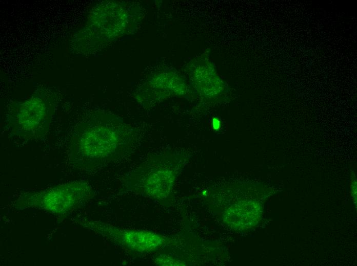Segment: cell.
<instances>
[{
  "instance_id": "1",
  "label": "cell",
  "mask_w": 357,
  "mask_h": 266,
  "mask_svg": "<svg viewBox=\"0 0 357 266\" xmlns=\"http://www.w3.org/2000/svg\"><path fill=\"white\" fill-rule=\"evenodd\" d=\"M138 137L134 127L116 116L91 115L79 123L72 133L70 161L78 169H93L130 153Z\"/></svg>"
},
{
  "instance_id": "2",
  "label": "cell",
  "mask_w": 357,
  "mask_h": 266,
  "mask_svg": "<svg viewBox=\"0 0 357 266\" xmlns=\"http://www.w3.org/2000/svg\"><path fill=\"white\" fill-rule=\"evenodd\" d=\"M179 158L150 156L127 173L123 181L124 190L154 202L164 201L171 194L181 169Z\"/></svg>"
},
{
  "instance_id": "3",
  "label": "cell",
  "mask_w": 357,
  "mask_h": 266,
  "mask_svg": "<svg viewBox=\"0 0 357 266\" xmlns=\"http://www.w3.org/2000/svg\"><path fill=\"white\" fill-rule=\"evenodd\" d=\"M94 195L92 188L87 183L75 181L25 193L15 202L14 207L19 210L35 208L62 215L78 208Z\"/></svg>"
},
{
  "instance_id": "4",
  "label": "cell",
  "mask_w": 357,
  "mask_h": 266,
  "mask_svg": "<svg viewBox=\"0 0 357 266\" xmlns=\"http://www.w3.org/2000/svg\"><path fill=\"white\" fill-rule=\"evenodd\" d=\"M76 222L88 230L134 254H151L170 242L167 237L151 231L124 229L86 218L76 219Z\"/></svg>"
},
{
  "instance_id": "5",
  "label": "cell",
  "mask_w": 357,
  "mask_h": 266,
  "mask_svg": "<svg viewBox=\"0 0 357 266\" xmlns=\"http://www.w3.org/2000/svg\"><path fill=\"white\" fill-rule=\"evenodd\" d=\"M52 114L47 99L34 96L15 105L7 117V125L12 134L22 138H39L48 132Z\"/></svg>"
},
{
  "instance_id": "6",
  "label": "cell",
  "mask_w": 357,
  "mask_h": 266,
  "mask_svg": "<svg viewBox=\"0 0 357 266\" xmlns=\"http://www.w3.org/2000/svg\"><path fill=\"white\" fill-rule=\"evenodd\" d=\"M262 210L259 203L252 201H241L224 211L223 219L228 226L235 230H245L259 221Z\"/></svg>"
},
{
  "instance_id": "7",
  "label": "cell",
  "mask_w": 357,
  "mask_h": 266,
  "mask_svg": "<svg viewBox=\"0 0 357 266\" xmlns=\"http://www.w3.org/2000/svg\"><path fill=\"white\" fill-rule=\"evenodd\" d=\"M154 263L158 265H185V262L180 260L176 259L170 256L166 255H160L156 256L154 260Z\"/></svg>"
},
{
  "instance_id": "8",
  "label": "cell",
  "mask_w": 357,
  "mask_h": 266,
  "mask_svg": "<svg viewBox=\"0 0 357 266\" xmlns=\"http://www.w3.org/2000/svg\"><path fill=\"white\" fill-rule=\"evenodd\" d=\"M351 193L353 195V199L354 200V202H356V181L353 180L351 181Z\"/></svg>"
}]
</instances>
